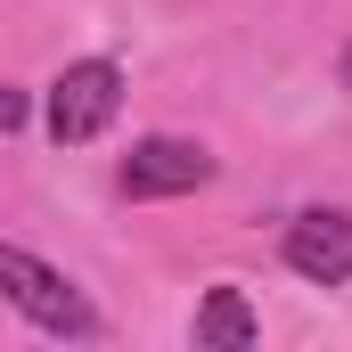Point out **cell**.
<instances>
[{"label": "cell", "instance_id": "obj_1", "mask_svg": "<svg viewBox=\"0 0 352 352\" xmlns=\"http://www.w3.org/2000/svg\"><path fill=\"white\" fill-rule=\"evenodd\" d=\"M0 295H8L33 328H50V336H66V344H98V311L82 303V287H74L66 270H50L41 254L0 246Z\"/></svg>", "mask_w": 352, "mask_h": 352}, {"label": "cell", "instance_id": "obj_2", "mask_svg": "<svg viewBox=\"0 0 352 352\" xmlns=\"http://www.w3.org/2000/svg\"><path fill=\"white\" fill-rule=\"evenodd\" d=\"M123 107V66L115 58H74L58 82H50V140L58 148H90Z\"/></svg>", "mask_w": 352, "mask_h": 352}, {"label": "cell", "instance_id": "obj_3", "mask_svg": "<svg viewBox=\"0 0 352 352\" xmlns=\"http://www.w3.org/2000/svg\"><path fill=\"white\" fill-rule=\"evenodd\" d=\"M213 180V148H197V140H173V131H156V140H140L131 156H123V173L115 188L123 197H188V188H205Z\"/></svg>", "mask_w": 352, "mask_h": 352}, {"label": "cell", "instance_id": "obj_4", "mask_svg": "<svg viewBox=\"0 0 352 352\" xmlns=\"http://www.w3.org/2000/svg\"><path fill=\"white\" fill-rule=\"evenodd\" d=\"M287 270L311 287H344L352 278V213L344 205H311L287 221Z\"/></svg>", "mask_w": 352, "mask_h": 352}, {"label": "cell", "instance_id": "obj_5", "mask_svg": "<svg viewBox=\"0 0 352 352\" xmlns=\"http://www.w3.org/2000/svg\"><path fill=\"white\" fill-rule=\"evenodd\" d=\"M188 336H197V352H246L263 328H254V303H246L238 287H213V295L197 303V328H188Z\"/></svg>", "mask_w": 352, "mask_h": 352}, {"label": "cell", "instance_id": "obj_6", "mask_svg": "<svg viewBox=\"0 0 352 352\" xmlns=\"http://www.w3.org/2000/svg\"><path fill=\"white\" fill-rule=\"evenodd\" d=\"M344 82H352V50H344Z\"/></svg>", "mask_w": 352, "mask_h": 352}]
</instances>
